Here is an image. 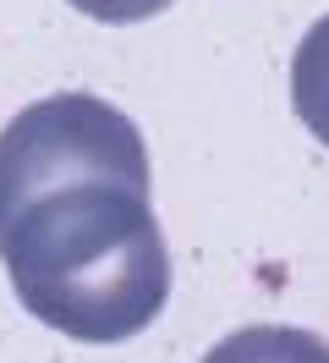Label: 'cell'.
<instances>
[{
	"instance_id": "obj_1",
	"label": "cell",
	"mask_w": 329,
	"mask_h": 363,
	"mask_svg": "<svg viewBox=\"0 0 329 363\" xmlns=\"http://www.w3.org/2000/svg\"><path fill=\"white\" fill-rule=\"evenodd\" d=\"M0 259L22 308L71 341H127L171 297V248L149 187L71 182L0 226Z\"/></svg>"
},
{
	"instance_id": "obj_2",
	"label": "cell",
	"mask_w": 329,
	"mask_h": 363,
	"mask_svg": "<svg viewBox=\"0 0 329 363\" xmlns=\"http://www.w3.org/2000/svg\"><path fill=\"white\" fill-rule=\"evenodd\" d=\"M71 182L149 187L143 133L99 94H50L0 127V226L39 193Z\"/></svg>"
},
{
	"instance_id": "obj_3",
	"label": "cell",
	"mask_w": 329,
	"mask_h": 363,
	"mask_svg": "<svg viewBox=\"0 0 329 363\" xmlns=\"http://www.w3.org/2000/svg\"><path fill=\"white\" fill-rule=\"evenodd\" d=\"M203 363H329V341L296 325H247L214 341Z\"/></svg>"
},
{
	"instance_id": "obj_4",
	"label": "cell",
	"mask_w": 329,
	"mask_h": 363,
	"mask_svg": "<svg viewBox=\"0 0 329 363\" xmlns=\"http://www.w3.org/2000/svg\"><path fill=\"white\" fill-rule=\"evenodd\" d=\"M291 105L307 121V133L329 149V11L302 33L291 55Z\"/></svg>"
},
{
	"instance_id": "obj_5",
	"label": "cell",
	"mask_w": 329,
	"mask_h": 363,
	"mask_svg": "<svg viewBox=\"0 0 329 363\" xmlns=\"http://www.w3.org/2000/svg\"><path fill=\"white\" fill-rule=\"evenodd\" d=\"M66 6H77L93 23H149V17H159L175 0H66Z\"/></svg>"
}]
</instances>
